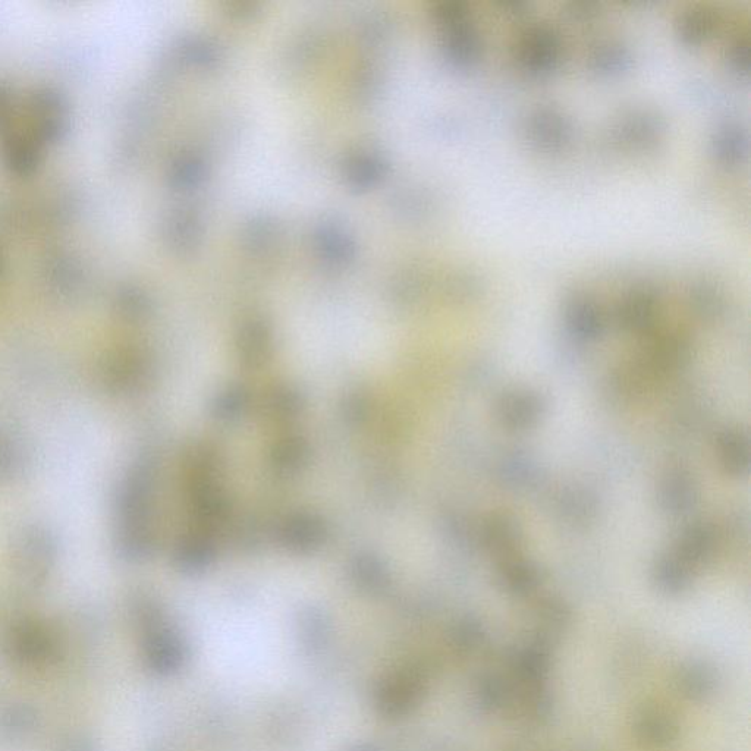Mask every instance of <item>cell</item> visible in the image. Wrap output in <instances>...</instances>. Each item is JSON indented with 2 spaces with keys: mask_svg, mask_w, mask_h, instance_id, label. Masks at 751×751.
Masks as SVG:
<instances>
[{
  "mask_svg": "<svg viewBox=\"0 0 751 751\" xmlns=\"http://www.w3.org/2000/svg\"><path fill=\"white\" fill-rule=\"evenodd\" d=\"M633 727L641 743L653 749H668L680 737L677 721L661 707H641L634 716Z\"/></svg>",
  "mask_w": 751,
  "mask_h": 751,
  "instance_id": "6da1fadb",
  "label": "cell"
},
{
  "mask_svg": "<svg viewBox=\"0 0 751 751\" xmlns=\"http://www.w3.org/2000/svg\"><path fill=\"white\" fill-rule=\"evenodd\" d=\"M511 668L524 684H540L551 669V655L545 641L518 647L511 656Z\"/></svg>",
  "mask_w": 751,
  "mask_h": 751,
  "instance_id": "7a4b0ae2",
  "label": "cell"
},
{
  "mask_svg": "<svg viewBox=\"0 0 751 751\" xmlns=\"http://www.w3.org/2000/svg\"><path fill=\"white\" fill-rule=\"evenodd\" d=\"M675 680L678 690L691 700H705L718 688V675L715 669L703 661L683 663Z\"/></svg>",
  "mask_w": 751,
  "mask_h": 751,
  "instance_id": "3957f363",
  "label": "cell"
},
{
  "mask_svg": "<svg viewBox=\"0 0 751 751\" xmlns=\"http://www.w3.org/2000/svg\"><path fill=\"white\" fill-rule=\"evenodd\" d=\"M518 718L527 725L542 727L555 712V702L548 688L540 684H530L524 688L523 694L517 700Z\"/></svg>",
  "mask_w": 751,
  "mask_h": 751,
  "instance_id": "277c9868",
  "label": "cell"
},
{
  "mask_svg": "<svg viewBox=\"0 0 751 751\" xmlns=\"http://www.w3.org/2000/svg\"><path fill=\"white\" fill-rule=\"evenodd\" d=\"M540 399L530 392H514L501 404V419L512 429H524L539 419Z\"/></svg>",
  "mask_w": 751,
  "mask_h": 751,
  "instance_id": "5b68a950",
  "label": "cell"
},
{
  "mask_svg": "<svg viewBox=\"0 0 751 751\" xmlns=\"http://www.w3.org/2000/svg\"><path fill=\"white\" fill-rule=\"evenodd\" d=\"M511 700V690L507 681L499 675L485 674L476 681L474 687V702L482 712L493 713L504 709Z\"/></svg>",
  "mask_w": 751,
  "mask_h": 751,
  "instance_id": "8992f818",
  "label": "cell"
},
{
  "mask_svg": "<svg viewBox=\"0 0 751 751\" xmlns=\"http://www.w3.org/2000/svg\"><path fill=\"white\" fill-rule=\"evenodd\" d=\"M502 586L515 596H527L539 586V571L529 562H508L501 570Z\"/></svg>",
  "mask_w": 751,
  "mask_h": 751,
  "instance_id": "52a82bcc",
  "label": "cell"
},
{
  "mask_svg": "<svg viewBox=\"0 0 751 751\" xmlns=\"http://www.w3.org/2000/svg\"><path fill=\"white\" fill-rule=\"evenodd\" d=\"M537 622H539L540 633L546 639L559 637L570 627V609L561 600H546L537 609Z\"/></svg>",
  "mask_w": 751,
  "mask_h": 751,
  "instance_id": "ba28073f",
  "label": "cell"
},
{
  "mask_svg": "<svg viewBox=\"0 0 751 751\" xmlns=\"http://www.w3.org/2000/svg\"><path fill=\"white\" fill-rule=\"evenodd\" d=\"M520 529L515 521L507 517H493L483 527V539L487 548L493 552H508L514 549L520 540Z\"/></svg>",
  "mask_w": 751,
  "mask_h": 751,
  "instance_id": "9c48e42d",
  "label": "cell"
},
{
  "mask_svg": "<svg viewBox=\"0 0 751 751\" xmlns=\"http://www.w3.org/2000/svg\"><path fill=\"white\" fill-rule=\"evenodd\" d=\"M655 580L662 592L677 595L687 589L690 584V570L678 556L665 558L659 561L656 567Z\"/></svg>",
  "mask_w": 751,
  "mask_h": 751,
  "instance_id": "30bf717a",
  "label": "cell"
},
{
  "mask_svg": "<svg viewBox=\"0 0 751 751\" xmlns=\"http://www.w3.org/2000/svg\"><path fill=\"white\" fill-rule=\"evenodd\" d=\"M712 549V531L705 526H696L685 531L677 556L687 565L699 564L712 553Z\"/></svg>",
  "mask_w": 751,
  "mask_h": 751,
  "instance_id": "8fae6325",
  "label": "cell"
},
{
  "mask_svg": "<svg viewBox=\"0 0 751 751\" xmlns=\"http://www.w3.org/2000/svg\"><path fill=\"white\" fill-rule=\"evenodd\" d=\"M693 480L688 474L674 473L662 485V501L674 512L684 511L696 498Z\"/></svg>",
  "mask_w": 751,
  "mask_h": 751,
  "instance_id": "7c38bea8",
  "label": "cell"
},
{
  "mask_svg": "<svg viewBox=\"0 0 751 751\" xmlns=\"http://www.w3.org/2000/svg\"><path fill=\"white\" fill-rule=\"evenodd\" d=\"M721 458L729 473H746L749 468V442L741 433H725L721 439Z\"/></svg>",
  "mask_w": 751,
  "mask_h": 751,
  "instance_id": "4fadbf2b",
  "label": "cell"
},
{
  "mask_svg": "<svg viewBox=\"0 0 751 751\" xmlns=\"http://www.w3.org/2000/svg\"><path fill=\"white\" fill-rule=\"evenodd\" d=\"M486 631L479 619L464 618L458 622L457 627L452 631V639L455 646L464 652H471L482 646L485 640Z\"/></svg>",
  "mask_w": 751,
  "mask_h": 751,
  "instance_id": "5bb4252c",
  "label": "cell"
},
{
  "mask_svg": "<svg viewBox=\"0 0 751 751\" xmlns=\"http://www.w3.org/2000/svg\"><path fill=\"white\" fill-rule=\"evenodd\" d=\"M571 326L581 338H595L600 332V317L595 307L581 303L574 307L571 314Z\"/></svg>",
  "mask_w": 751,
  "mask_h": 751,
  "instance_id": "9a60e30c",
  "label": "cell"
},
{
  "mask_svg": "<svg viewBox=\"0 0 751 751\" xmlns=\"http://www.w3.org/2000/svg\"><path fill=\"white\" fill-rule=\"evenodd\" d=\"M625 320L634 328H644L652 319V303L649 298L636 297L625 306Z\"/></svg>",
  "mask_w": 751,
  "mask_h": 751,
  "instance_id": "2e32d148",
  "label": "cell"
},
{
  "mask_svg": "<svg viewBox=\"0 0 751 751\" xmlns=\"http://www.w3.org/2000/svg\"><path fill=\"white\" fill-rule=\"evenodd\" d=\"M512 751H540V749H537V747L533 746H523V747H515Z\"/></svg>",
  "mask_w": 751,
  "mask_h": 751,
  "instance_id": "e0dca14e",
  "label": "cell"
}]
</instances>
